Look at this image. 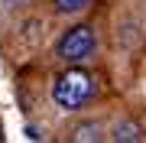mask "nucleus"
<instances>
[{
	"instance_id": "f257e3e1",
	"label": "nucleus",
	"mask_w": 146,
	"mask_h": 143,
	"mask_svg": "<svg viewBox=\"0 0 146 143\" xmlns=\"http://www.w3.org/2000/svg\"><path fill=\"white\" fill-rule=\"evenodd\" d=\"M94 91V78L88 72L81 69H68L65 75H58L55 85H52V98L58 107H65V111H78V107L84 104V101L91 98Z\"/></svg>"
},
{
	"instance_id": "20e7f679",
	"label": "nucleus",
	"mask_w": 146,
	"mask_h": 143,
	"mask_svg": "<svg viewBox=\"0 0 146 143\" xmlns=\"http://www.w3.org/2000/svg\"><path fill=\"white\" fill-rule=\"evenodd\" d=\"M117 140H140V130H136V124H123V127L114 130Z\"/></svg>"
},
{
	"instance_id": "f03ea898",
	"label": "nucleus",
	"mask_w": 146,
	"mask_h": 143,
	"mask_svg": "<svg viewBox=\"0 0 146 143\" xmlns=\"http://www.w3.org/2000/svg\"><path fill=\"white\" fill-rule=\"evenodd\" d=\"M94 52V29L91 26H75L68 29L58 43V59L62 62H81Z\"/></svg>"
},
{
	"instance_id": "39448f33",
	"label": "nucleus",
	"mask_w": 146,
	"mask_h": 143,
	"mask_svg": "<svg viewBox=\"0 0 146 143\" xmlns=\"http://www.w3.org/2000/svg\"><path fill=\"white\" fill-rule=\"evenodd\" d=\"M75 140H98V127H94V124H84V127H78Z\"/></svg>"
},
{
	"instance_id": "7ed1b4c3",
	"label": "nucleus",
	"mask_w": 146,
	"mask_h": 143,
	"mask_svg": "<svg viewBox=\"0 0 146 143\" xmlns=\"http://www.w3.org/2000/svg\"><path fill=\"white\" fill-rule=\"evenodd\" d=\"M52 3H55L58 13H78V10H84V7L91 3V0H52Z\"/></svg>"
}]
</instances>
